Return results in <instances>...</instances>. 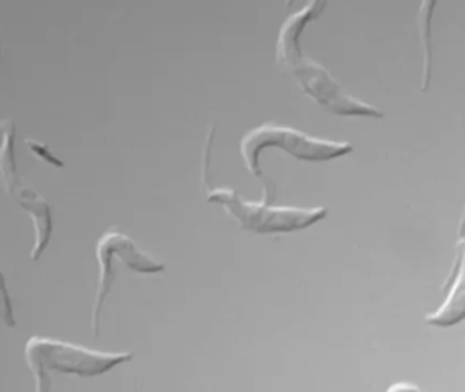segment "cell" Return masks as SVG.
Wrapping results in <instances>:
<instances>
[{
    "label": "cell",
    "instance_id": "7",
    "mask_svg": "<svg viewBox=\"0 0 465 392\" xmlns=\"http://www.w3.org/2000/svg\"><path fill=\"white\" fill-rule=\"evenodd\" d=\"M449 294L445 302L435 312L426 316V323L431 326L449 327L464 318V241L460 237L457 242V256L454 270L446 280Z\"/></svg>",
    "mask_w": 465,
    "mask_h": 392
},
{
    "label": "cell",
    "instance_id": "6",
    "mask_svg": "<svg viewBox=\"0 0 465 392\" xmlns=\"http://www.w3.org/2000/svg\"><path fill=\"white\" fill-rule=\"evenodd\" d=\"M0 184L4 185L7 192L15 195L18 203L31 214L35 223V245L32 250V260H39L50 244L53 234V218L51 210L45 199L31 188L15 184V128L10 122H0Z\"/></svg>",
    "mask_w": 465,
    "mask_h": 392
},
{
    "label": "cell",
    "instance_id": "2",
    "mask_svg": "<svg viewBox=\"0 0 465 392\" xmlns=\"http://www.w3.org/2000/svg\"><path fill=\"white\" fill-rule=\"evenodd\" d=\"M25 359L36 381V391L47 392L51 389L54 373L96 377L132 361L133 353L91 350L61 339L32 337L25 345Z\"/></svg>",
    "mask_w": 465,
    "mask_h": 392
},
{
    "label": "cell",
    "instance_id": "9",
    "mask_svg": "<svg viewBox=\"0 0 465 392\" xmlns=\"http://www.w3.org/2000/svg\"><path fill=\"white\" fill-rule=\"evenodd\" d=\"M28 146L31 147L32 152H34L37 157L42 158V160H45V162L51 163V165L54 166H59V168L64 166V163H62L58 158L54 157V155L48 152V149L45 146V144L37 143V142L28 141Z\"/></svg>",
    "mask_w": 465,
    "mask_h": 392
},
{
    "label": "cell",
    "instance_id": "4",
    "mask_svg": "<svg viewBox=\"0 0 465 392\" xmlns=\"http://www.w3.org/2000/svg\"><path fill=\"white\" fill-rule=\"evenodd\" d=\"M208 201L222 204L223 209L241 225L243 230L258 234L291 233L303 230L320 222L328 214L326 207L312 209L291 206H271L269 199L249 201L232 188H208Z\"/></svg>",
    "mask_w": 465,
    "mask_h": 392
},
{
    "label": "cell",
    "instance_id": "3",
    "mask_svg": "<svg viewBox=\"0 0 465 392\" xmlns=\"http://www.w3.org/2000/svg\"><path fill=\"white\" fill-rule=\"evenodd\" d=\"M284 150L287 154L292 155L299 161L309 162H323L334 158L350 154L353 150L350 142L328 141L302 132L288 125L269 122L250 130L242 138V158L247 171L255 177H262L260 166V155L265 149Z\"/></svg>",
    "mask_w": 465,
    "mask_h": 392
},
{
    "label": "cell",
    "instance_id": "5",
    "mask_svg": "<svg viewBox=\"0 0 465 392\" xmlns=\"http://www.w3.org/2000/svg\"><path fill=\"white\" fill-rule=\"evenodd\" d=\"M96 260L99 278L92 310V331L99 335L103 305L121 271L130 270L137 274H157L164 271L165 266L141 250L132 237L119 230H108L100 237L96 244Z\"/></svg>",
    "mask_w": 465,
    "mask_h": 392
},
{
    "label": "cell",
    "instance_id": "8",
    "mask_svg": "<svg viewBox=\"0 0 465 392\" xmlns=\"http://www.w3.org/2000/svg\"><path fill=\"white\" fill-rule=\"evenodd\" d=\"M0 321H4L9 328H15V318L12 299L7 291L6 280L0 271Z\"/></svg>",
    "mask_w": 465,
    "mask_h": 392
},
{
    "label": "cell",
    "instance_id": "1",
    "mask_svg": "<svg viewBox=\"0 0 465 392\" xmlns=\"http://www.w3.org/2000/svg\"><path fill=\"white\" fill-rule=\"evenodd\" d=\"M326 0H309L302 10L285 19L280 27L277 40V63L298 82L299 86L317 101L325 111L337 116H361L383 119L381 109L358 100L345 92L336 79L310 57L302 54L299 40L302 32L312 19L318 18L325 10Z\"/></svg>",
    "mask_w": 465,
    "mask_h": 392
},
{
    "label": "cell",
    "instance_id": "10",
    "mask_svg": "<svg viewBox=\"0 0 465 392\" xmlns=\"http://www.w3.org/2000/svg\"><path fill=\"white\" fill-rule=\"evenodd\" d=\"M389 389L391 391H404V389H407V391H410V389H419L418 387L412 386V384H394V386L389 387Z\"/></svg>",
    "mask_w": 465,
    "mask_h": 392
}]
</instances>
